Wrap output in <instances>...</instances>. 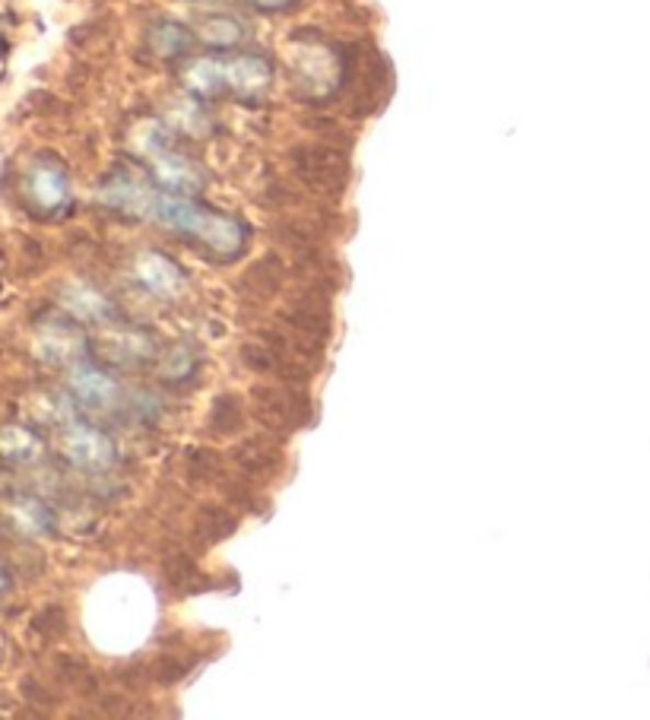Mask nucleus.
<instances>
[{"label": "nucleus", "mask_w": 650, "mask_h": 720, "mask_svg": "<svg viewBox=\"0 0 650 720\" xmlns=\"http://www.w3.org/2000/svg\"><path fill=\"white\" fill-rule=\"evenodd\" d=\"M283 321L293 331L301 333L305 340H311L315 346H321L327 331H330V308H327L324 296H305V299H296L283 311Z\"/></svg>", "instance_id": "obj_3"}, {"label": "nucleus", "mask_w": 650, "mask_h": 720, "mask_svg": "<svg viewBox=\"0 0 650 720\" xmlns=\"http://www.w3.org/2000/svg\"><path fill=\"white\" fill-rule=\"evenodd\" d=\"M30 191L38 204H45V207H58V204L67 201V175H64L60 169H52V165L32 169Z\"/></svg>", "instance_id": "obj_5"}, {"label": "nucleus", "mask_w": 650, "mask_h": 720, "mask_svg": "<svg viewBox=\"0 0 650 720\" xmlns=\"http://www.w3.org/2000/svg\"><path fill=\"white\" fill-rule=\"evenodd\" d=\"M280 273H283V264H280L276 258H264V261H258V264L251 267L248 283L254 286L258 296H270V293H276V286H280Z\"/></svg>", "instance_id": "obj_9"}, {"label": "nucleus", "mask_w": 650, "mask_h": 720, "mask_svg": "<svg viewBox=\"0 0 650 720\" xmlns=\"http://www.w3.org/2000/svg\"><path fill=\"white\" fill-rule=\"evenodd\" d=\"M194 534L204 542H219L236 534V517L223 505H204L194 517Z\"/></svg>", "instance_id": "obj_6"}, {"label": "nucleus", "mask_w": 650, "mask_h": 720, "mask_svg": "<svg viewBox=\"0 0 650 720\" xmlns=\"http://www.w3.org/2000/svg\"><path fill=\"white\" fill-rule=\"evenodd\" d=\"M241 422H244V407H241V400H238L236 393H223V397H216V403H213V410H209V432L213 435H232L241 428Z\"/></svg>", "instance_id": "obj_7"}, {"label": "nucleus", "mask_w": 650, "mask_h": 720, "mask_svg": "<svg viewBox=\"0 0 650 720\" xmlns=\"http://www.w3.org/2000/svg\"><path fill=\"white\" fill-rule=\"evenodd\" d=\"M236 464L244 477H266V473H276L280 470V448L276 445H266V442H244L241 448H236Z\"/></svg>", "instance_id": "obj_4"}, {"label": "nucleus", "mask_w": 650, "mask_h": 720, "mask_svg": "<svg viewBox=\"0 0 650 720\" xmlns=\"http://www.w3.org/2000/svg\"><path fill=\"white\" fill-rule=\"evenodd\" d=\"M289 162H293L298 179L321 194H340L350 181L346 156L330 150V147H296L289 152Z\"/></svg>", "instance_id": "obj_2"}, {"label": "nucleus", "mask_w": 650, "mask_h": 720, "mask_svg": "<svg viewBox=\"0 0 650 720\" xmlns=\"http://www.w3.org/2000/svg\"><path fill=\"white\" fill-rule=\"evenodd\" d=\"M254 416L264 422L270 432H293L305 428L315 410H311V397L301 388H254Z\"/></svg>", "instance_id": "obj_1"}, {"label": "nucleus", "mask_w": 650, "mask_h": 720, "mask_svg": "<svg viewBox=\"0 0 650 720\" xmlns=\"http://www.w3.org/2000/svg\"><path fill=\"white\" fill-rule=\"evenodd\" d=\"M216 470H219V457L213 450H194L191 460H187L191 480H207L209 473H216Z\"/></svg>", "instance_id": "obj_11"}, {"label": "nucleus", "mask_w": 650, "mask_h": 720, "mask_svg": "<svg viewBox=\"0 0 650 720\" xmlns=\"http://www.w3.org/2000/svg\"><path fill=\"white\" fill-rule=\"evenodd\" d=\"M241 359H244V365L251 368V372H261V375H266V372H289L286 365H283V359H280V353L273 350V346H261V343H248L244 350H241Z\"/></svg>", "instance_id": "obj_8"}, {"label": "nucleus", "mask_w": 650, "mask_h": 720, "mask_svg": "<svg viewBox=\"0 0 650 720\" xmlns=\"http://www.w3.org/2000/svg\"><path fill=\"white\" fill-rule=\"evenodd\" d=\"M166 574H169V584L178 587V591H187L191 584H197V578H201V571L194 565V559L191 556H184V552H178L175 562H169L166 565Z\"/></svg>", "instance_id": "obj_10"}]
</instances>
